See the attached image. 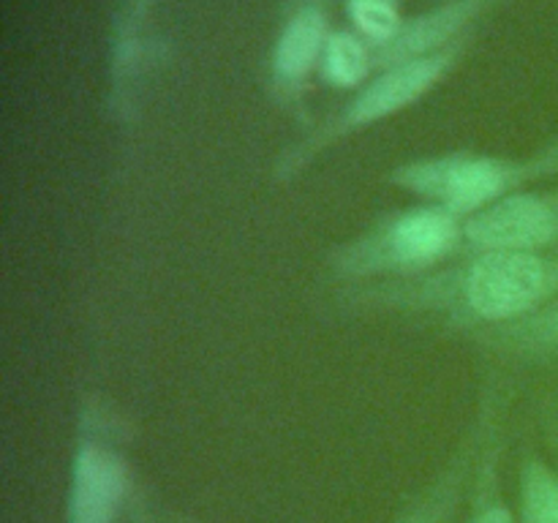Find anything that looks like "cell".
I'll return each instance as SVG.
<instances>
[{
    "instance_id": "cell-1",
    "label": "cell",
    "mask_w": 558,
    "mask_h": 523,
    "mask_svg": "<svg viewBox=\"0 0 558 523\" xmlns=\"http://www.w3.org/2000/svg\"><path fill=\"white\" fill-rule=\"evenodd\" d=\"M548 270L526 251H494L472 267L469 300L488 319H507L532 308L545 292Z\"/></svg>"
},
{
    "instance_id": "cell-2",
    "label": "cell",
    "mask_w": 558,
    "mask_h": 523,
    "mask_svg": "<svg viewBox=\"0 0 558 523\" xmlns=\"http://www.w3.org/2000/svg\"><path fill=\"white\" fill-rule=\"evenodd\" d=\"M556 234L558 212L537 196H510L469 223V238L496 251L534 248Z\"/></svg>"
},
{
    "instance_id": "cell-3",
    "label": "cell",
    "mask_w": 558,
    "mask_h": 523,
    "mask_svg": "<svg viewBox=\"0 0 558 523\" xmlns=\"http://www.w3.org/2000/svg\"><path fill=\"white\" fill-rule=\"evenodd\" d=\"M445 69V54H430V58L398 63L396 69H390L385 76H379V80L360 96V101L354 104L352 120L354 123H368V120H379L385 118V114L398 112L401 107L412 104L414 98L423 96V93L439 80Z\"/></svg>"
},
{
    "instance_id": "cell-4",
    "label": "cell",
    "mask_w": 558,
    "mask_h": 523,
    "mask_svg": "<svg viewBox=\"0 0 558 523\" xmlns=\"http://www.w3.org/2000/svg\"><path fill=\"white\" fill-rule=\"evenodd\" d=\"M123 490V469L112 455L87 447L76 466L74 523H109Z\"/></svg>"
},
{
    "instance_id": "cell-5",
    "label": "cell",
    "mask_w": 558,
    "mask_h": 523,
    "mask_svg": "<svg viewBox=\"0 0 558 523\" xmlns=\"http://www.w3.org/2000/svg\"><path fill=\"white\" fill-rule=\"evenodd\" d=\"M325 44V16L316 9H305L281 33L276 47V71L283 80H300L308 74Z\"/></svg>"
},
{
    "instance_id": "cell-6",
    "label": "cell",
    "mask_w": 558,
    "mask_h": 523,
    "mask_svg": "<svg viewBox=\"0 0 558 523\" xmlns=\"http://www.w3.org/2000/svg\"><path fill=\"white\" fill-rule=\"evenodd\" d=\"M456 238V223L441 210H420L398 221L392 232L396 254L407 262H425L439 256Z\"/></svg>"
},
{
    "instance_id": "cell-7",
    "label": "cell",
    "mask_w": 558,
    "mask_h": 523,
    "mask_svg": "<svg viewBox=\"0 0 558 523\" xmlns=\"http://www.w3.org/2000/svg\"><path fill=\"white\" fill-rule=\"evenodd\" d=\"M469 11H472V5L461 0V3L445 5V9L420 16V20H414L412 25L401 27V33L392 38L390 54L396 60H401V63H407V60H417L425 49L445 41L452 31H458L461 22L469 16Z\"/></svg>"
},
{
    "instance_id": "cell-8",
    "label": "cell",
    "mask_w": 558,
    "mask_h": 523,
    "mask_svg": "<svg viewBox=\"0 0 558 523\" xmlns=\"http://www.w3.org/2000/svg\"><path fill=\"white\" fill-rule=\"evenodd\" d=\"M505 185V169L494 161H466L458 158L447 183L445 199L456 212H469L496 196Z\"/></svg>"
},
{
    "instance_id": "cell-9",
    "label": "cell",
    "mask_w": 558,
    "mask_h": 523,
    "mask_svg": "<svg viewBox=\"0 0 558 523\" xmlns=\"http://www.w3.org/2000/svg\"><path fill=\"white\" fill-rule=\"evenodd\" d=\"M327 80L341 87H352L368 74V52L352 33H336L327 38L325 47Z\"/></svg>"
},
{
    "instance_id": "cell-10",
    "label": "cell",
    "mask_w": 558,
    "mask_h": 523,
    "mask_svg": "<svg viewBox=\"0 0 558 523\" xmlns=\"http://www.w3.org/2000/svg\"><path fill=\"white\" fill-rule=\"evenodd\" d=\"M349 14L365 36L379 44H390L403 27L396 0H349Z\"/></svg>"
},
{
    "instance_id": "cell-11",
    "label": "cell",
    "mask_w": 558,
    "mask_h": 523,
    "mask_svg": "<svg viewBox=\"0 0 558 523\" xmlns=\"http://www.w3.org/2000/svg\"><path fill=\"white\" fill-rule=\"evenodd\" d=\"M526 523H558V483L543 466H532L529 472Z\"/></svg>"
},
{
    "instance_id": "cell-12",
    "label": "cell",
    "mask_w": 558,
    "mask_h": 523,
    "mask_svg": "<svg viewBox=\"0 0 558 523\" xmlns=\"http://www.w3.org/2000/svg\"><path fill=\"white\" fill-rule=\"evenodd\" d=\"M458 158H447V161H428V163H417L409 172L401 174V180L412 188L423 191V194H441L445 196L447 183L452 178V169H456Z\"/></svg>"
},
{
    "instance_id": "cell-13",
    "label": "cell",
    "mask_w": 558,
    "mask_h": 523,
    "mask_svg": "<svg viewBox=\"0 0 558 523\" xmlns=\"http://www.w3.org/2000/svg\"><path fill=\"white\" fill-rule=\"evenodd\" d=\"M480 523H512V515L507 510H501V507H496V510L485 512Z\"/></svg>"
}]
</instances>
